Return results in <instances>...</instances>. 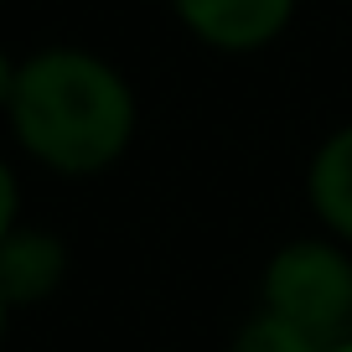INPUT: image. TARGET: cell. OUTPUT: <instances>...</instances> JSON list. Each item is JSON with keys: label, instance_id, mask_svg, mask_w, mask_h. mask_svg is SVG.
<instances>
[{"label": "cell", "instance_id": "obj_1", "mask_svg": "<svg viewBox=\"0 0 352 352\" xmlns=\"http://www.w3.org/2000/svg\"><path fill=\"white\" fill-rule=\"evenodd\" d=\"M16 140L63 176H94L124 155L135 135V94L104 57L47 47L16 67Z\"/></svg>", "mask_w": 352, "mask_h": 352}, {"label": "cell", "instance_id": "obj_2", "mask_svg": "<svg viewBox=\"0 0 352 352\" xmlns=\"http://www.w3.org/2000/svg\"><path fill=\"white\" fill-rule=\"evenodd\" d=\"M264 311L285 316L321 347L352 331V259L337 243L300 239L270 259L264 270Z\"/></svg>", "mask_w": 352, "mask_h": 352}, {"label": "cell", "instance_id": "obj_3", "mask_svg": "<svg viewBox=\"0 0 352 352\" xmlns=\"http://www.w3.org/2000/svg\"><path fill=\"white\" fill-rule=\"evenodd\" d=\"M192 36L218 52H254L285 32L296 0H171Z\"/></svg>", "mask_w": 352, "mask_h": 352}, {"label": "cell", "instance_id": "obj_4", "mask_svg": "<svg viewBox=\"0 0 352 352\" xmlns=\"http://www.w3.org/2000/svg\"><path fill=\"white\" fill-rule=\"evenodd\" d=\"M67 275V249L63 239L42 228H11L0 239V296L16 306H36L47 300Z\"/></svg>", "mask_w": 352, "mask_h": 352}, {"label": "cell", "instance_id": "obj_5", "mask_svg": "<svg viewBox=\"0 0 352 352\" xmlns=\"http://www.w3.org/2000/svg\"><path fill=\"white\" fill-rule=\"evenodd\" d=\"M311 208L337 239L352 243V124L337 130L311 161Z\"/></svg>", "mask_w": 352, "mask_h": 352}, {"label": "cell", "instance_id": "obj_6", "mask_svg": "<svg viewBox=\"0 0 352 352\" xmlns=\"http://www.w3.org/2000/svg\"><path fill=\"white\" fill-rule=\"evenodd\" d=\"M233 352H321V342L306 337L300 327H290V321L275 316V311H259V316L239 331Z\"/></svg>", "mask_w": 352, "mask_h": 352}, {"label": "cell", "instance_id": "obj_7", "mask_svg": "<svg viewBox=\"0 0 352 352\" xmlns=\"http://www.w3.org/2000/svg\"><path fill=\"white\" fill-rule=\"evenodd\" d=\"M16 208H21V192H16V176H11V166L0 161V239L16 228Z\"/></svg>", "mask_w": 352, "mask_h": 352}, {"label": "cell", "instance_id": "obj_8", "mask_svg": "<svg viewBox=\"0 0 352 352\" xmlns=\"http://www.w3.org/2000/svg\"><path fill=\"white\" fill-rule=\"evenodd\" d=\"M16 67H21V63H11V57L0 52V109H11V94H16Z\"/></svg>", "mask_w": 352, "mask_h": 352}, {"label": "cell", "instance_id": "obj_9", "mask_svg": "<svg viewBox=\"0 0 352 352\" xmlns=\"http://www.w3.org/2000/svg\"><path fill=\"white\" fill-rule=\"evenodd\" d=\"M321 352H352V331H347V337H337V342H327Z\"/></svg>", "mask_w": 352, "mask_h": 352}, {"label": "cell", "instance_id": "obj_10", "mask_svg": "<svg viewBox=\"0 0 352 352\" xmlns=\"http://www.w3.org/2000/svg\"><path fill=\"white\" fill-rule=\"evenodd\" d=\"M6 316H11V300L0 296V337H6Z\"/></svg>", "mask_w": 352, "mask_h": 352}]
</instances>
